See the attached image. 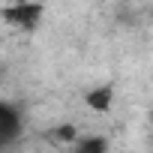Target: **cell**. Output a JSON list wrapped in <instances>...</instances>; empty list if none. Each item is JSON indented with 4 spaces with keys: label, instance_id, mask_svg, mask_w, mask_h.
<instances>
[{
    "label": "cell",
    "instance_id": "1",
    "mask_svg": "<svg viewBox=\"0 0 153 153\" xmlns=\"http://www.w3.org/2000/svg\"><path fill=\"white\" fill-rule=\"evenodd\" d=\"M42 12H45V6L33 3V0H21V3H12V6L0 9L3 21L12 24V27H18V30H36L39 21H42Z\"/></svg>",
    "mask_w": 153,
    "mask_h": 153
},
{
    "label": "cell",
    "instance_id": "2",
    "mask_svg": "<svg viewBox=\"0 0 153 153\" xmlns=\"http://www.w3.org/2000/svg\"><path fill=\"white\" fill-rule=\"evenodd\" d=\"M18 135H21V114H18V108L0 99V147L12 144Z\"/></svg>",
    "mask_w": 153,
    "mask_h": 153
},
{
    "label": "cell",
    "instance_id": "3",
    "mask_svg": "<svg viewBox=\"0 0 153 153\" xmlns=\"http://www.w3.org/2000/svg\"><path fill=\"white\" fill-rule=\"evenodd\" d=\"M84 102H87V108L105 114V111L111 108V102H114V90H111V87H96V90H90V93L84 96Z\"/></svg>",
    "mask_w": 153,
    "mask_h": 153
},
{
    "label": "cell",
    "instance_id": "4",
    "mask_svg": "<svg viewBox=\"0 0 153 153\" xmlns=\"http://www.w3.org/2000/svg\"><path fill=\"white\" fill-rule=\"evenodd\" d=\"M72 153H108V141L102 135H87V138H75Z\"/></svg>",
    "mask_w": 153,
    "mask_h": 153
},
{
    "label": "cell",
    "instance_id": "5",
    "mask_svg": "<svg viewBox=\"0 0 153 153\" xmlns=\"http://www.w3.org/2000/svg\"><path fill=\"white\" fill-rule=\"evenodd\" d=\"M54 138H57V141H63V144H72L75 138H78V129H75L72 123H63V126H57V129H54Z\"/></svg>",
    "mask_w": 153,
    "mask_h": 153
}]
</instances>
